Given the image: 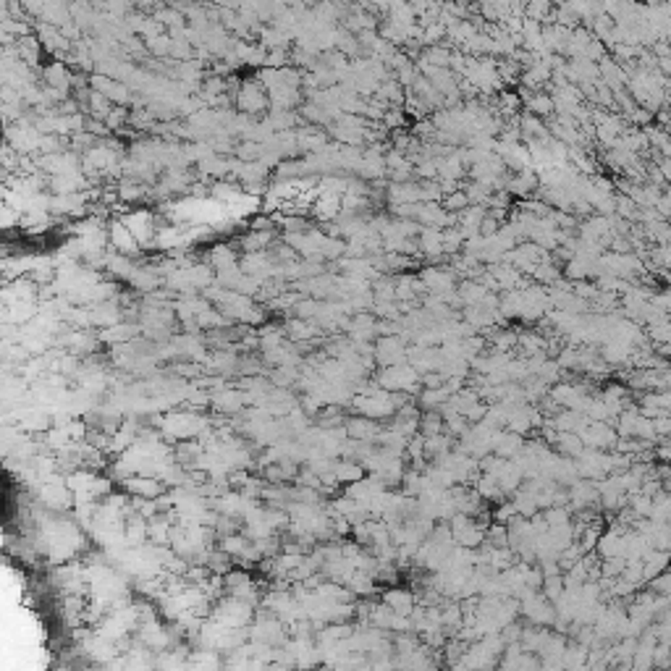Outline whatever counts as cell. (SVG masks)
Here are the masks:
<instances>
[{"mask_svg": "<svg viewBox=\"0 0 671 671\" xmlns=\"http://www.w3.org/2000/svg\"><path fill=\"white\" fill-rule=\"evenodd\" d=\"M121 221L126 223V228L134 234V239L139 247H155V239H158V231L160 225L155 221V212L152 210H129L121 215Z\"/></svg>", "mask_w": 671, "mask_h": 671, "instance_id": "obj_1", "label": "cell"}, {"mask_svg": "<svg viewBox=\"0 0 671 671\" xmlns=\"http://www.w3.org/2000/svg\"><path fill=\"white\" fill-rule=\"evenodd\" d=\"M270 103L268 90L260 84V79H249V82H241L239 92H236V105H239L244 113H263Z\"/></svg>", "mask_w": 671, "mask_h": 671, "instance_id": "obj_2", "label": "cell"}, {"mask_svg": "<svg viewBox=\"0 0 671 671\" xmlns=\"http://www.w3.org/2000/svg\"><path fill=\"white\" fill-rule=\"evenodd\" d=\"M375 357L383 367H396V365H404L409 359V349L404 346L399 336H380L378 346H375Z\"/></svg>", "mask_w": 671, "mask_h": 671, "instance_id": "obj_3", "label": "cell"}, {"mask_svg": "<svg viewBox=\"0 0 671 671\" xmlns=\"http://www.w3.org/2000/svg\"><path fill=\"white\" fill-rule=\"evenodd\" d=\"M108 239H110V244H113V249H116V254H123V257H134V254H139V244H136V239H134V234L126 228V223L121 221V218H113L110 223H108Z\"/></svg>", "mask_w": 671, "mask_h": 671, "instance_id": "obj_4", "label": "cell"}, {"mask_svg": "<svg viewBox=\"0 0 671 671\" xmlns=\"http://www.w3.org/2000/svg\"><path fill=\"white\" fill-rule=\"evenodd\" d=\"M380 383L386 388H399V391H406V388H415L417 383V370L409 367V365H396V367H383V375H380Z\"/></svg>", "mask_w": 671, "mask_h": 671, "instance_id": "obj_5", "label": "cell"}, {"mask_svg": "<svg viewBox=\"0 0 671 671\" xmlns=\"http://www.w3.org/2000/svg\"><path fill=\"white\" fill-rule=\"evenodd\" d=\"M537 186H540V179L535 176V171H533V168H527V171H520V173H514L511 179H507V192L517 194V197L533 194Z\"/></svg>", "mask_w": 671, "mask_h": 671, "instance_id": "obj_6", "label": "cell"}, {"mask_svg": "<svg viewBox=\"0 0 671 671\" xmlns=\"http://www.w3.org/2000/svg\"><path fill=\"white\" fill-rule=\"evenodd\" d=\"M417 247L428 257H441L443 254V231L441 228H422L417 236Z\"/></svg>", "mask_w": 671, "mask_h": 671, "instance_id": "obj_7", "label": "cell"}, {"mask_svg": "<svg viewBox=\"0 0 671 671\" xmlns=\"http://www.w3.org/2000/svg\"><path fill=\"white\" fill-rule=\"evenodd\" d=\"M524 110L530 113V116H535V119H548L553 110V97L551 95H546V92H533V95H527L524 97Z\"/></svg>", "mask_w": 671, "mask_h": 671, "instance_id": "obj_8", "label": "cell"}, {"mask_svg": "<svg viewBox=\"0 0 671 671\" xmlns=\"http://www.w3.org/2000/svg\"><path fill=\"white\" fill-rule=\"evenodd\" d=\"M600 354H603V362H609V365H624L632 357V346L622 339H609L603 343Z\"/></svg>", "mask_w": 671, "mask_h": 671, "instance_id": "obj_9", "label": "cell"}, {"mask_svg": "<svg viewBox=\"0 0 671 671\" xmlns=\"http://www.w3.org/2000/svg\"><path fill=\"white\" fill-rule=\"evenodd\" d=\"M270 241H273V231H247L244 236H241V247H244V252L247 254H254V252H265V247H268Z\"/></svg>", "mask_w": 671, "mask_h": 671, "instance_id": "obj_10", "label": "cell"}, {"mask_svg": "<svg viewBox=\"0 0 671 671\" xmlns=\"http://www.w3.org/2000/svg\"><path fill=\"white\" fill-rule=\"evenodd\" d=\"M136 333H139V328L136 326H126V323H119V326H113V328H105L103 330V341H110V343H123V341H129V339H134Z\"/></svg>", "mask_w": 671, "mask_h": 671, "instance_id": "obj_11", "label": "cell"}, {"mask_svg": "<svg viewBox=\"0 0 671 671\" xmlns=\"http://www.w3.org/2000/svg\"><path fill=\"white\" fill-rule=\"evenodd\" d=\"M493 446L498 454H504V456H511V454H517V451H522V441H520V435H496V441H493Z\"/></svg>", "mask_w": 671, "mask_h": 671, "instance_id": "obj_12", "label": "cell"}, {"mask_svg": "<svg viewBox=\"0 0 671 671\" xmlns=\"http://www.w3.org/2000/svg\"><path fill=\"white\" fill-rule=\"evenodd\" d=\"M616 212L626 218V221H635V218H640V208H637V202L632 199V197H626V194H619L616 197Z\"/></svg>", "mask_w": 671, "mask_h": 671, "instance_id": "obj_13", "label": "cell"}, {"mask_svg": "<svg viewBox=\"0 0 671 671\" xmlns=\"http://www.w3.org/2000/svg\"><path fill=\"white\" fill-rule=\"evenodd\" d=\"M462 247H464V236L459 234V228H446L443 231V252L456 254L462 252Z\"/></svg>", "mask_w": 671, "mask_h": 671, "instance_id": "obj_14", "label": "cell"}, {"mask_svg": "<svg viewBox=\"0 0 671 671\" xmlns=\"http://www.w3.org/2000/svg\"><path fill=\"white\" fill-rule=\"evenodd\" d=\"M286 333H289L291 339H310V336H315V328L307 323V320L297 317V320H289V323H286Z\"/></svg>", "mask_w": 671, "mask_h": 671, "instance_id": "obj_15", "label": "cell"}, {"mask_svg": "<svg viewBox=\"0 0 671 671\" xmlns=\"http://www.w3.org/2000/svg\"><path fill=\"white\" fill-rule=\"evenodd\" d=\"M650 339L658 343H671V320H661L656 326H650Z\"/></svg>", "mask_w": 671, "mask_h": 671, "instance_id": "obj_16", "label": "cell"}, {"mask_svg": "<svg viewBox=\"0 0 671 671\" xmlns=\"http://www.w3.org/2000/svg\"><path fill=\"white\" fill-rule=\"evenodd\" d=\"M126 121H129L126 105H116V108L110 110V116L105 119V126H108V129H121V126H126Z\"/></svg>", "mask_w": 671, "mask_h": 671, "instance_id": "obj_17", "label": "cell"}, {"mask_svg": "<svg viewBox=\"0 0 671 671\" xmlns=\"http://www.w3.org/2000/svg\"><path fill=\"white\" fill-rule=\"evenodd\" d=\"M388 603L396 609V611H409L412 609V596L409 593H402V590H393V593H388Z\"/></svg>", "mask_w": 671, "mask_h": 671, "instance_id": "obj_18", "label": "cell"}, {"mask_svg": "<svg viewBox=\"0 0 671 671\" xmlns=\"http://www.w3.org/2000/svg\"><path fill=\"white\" fill-rule=\"evenodd\" d=\"M402 123H404V110L391 105L388 113L383 116V126H386V129H402Z\"/></svg>", "mask_w": 671, "mask_h": 671, "instance_id": "obj_19", "label": "cell"}, {"mask_svg": "<svg viewBox=\"0 0 671 671\" xmlns=\"http://www.w3.org/2000/svg\"><path fill=\"white\" fill-rule=\"evenodd\" d=\"M520 341L517 339V333L514 330H501V333H496V339H493V343H496V349L501 352V349H509V346H514V343Z\"/></svg>", "mask_w": 671, "mask_h": 671, "instance_id": "obj_20", "label": "cell"}, {"mask_svg": "<svg viewBox=\"0 0 671 671\" xmlns=\"http://www.w3.org/2000/svg\"><path fill=\"white\" fill-rule=\"evenodd\" d=\"M422 425H425V432H438V430H441V419H438V415H432V412L425 417V422H422Z\"/></svg>", "mask_w": 671, "mask_h": 671, "instance_id": "obj_21", "label": "cell"}]
</instances>
